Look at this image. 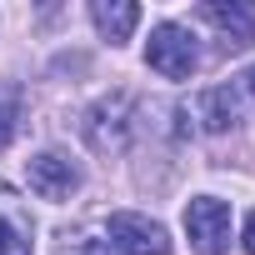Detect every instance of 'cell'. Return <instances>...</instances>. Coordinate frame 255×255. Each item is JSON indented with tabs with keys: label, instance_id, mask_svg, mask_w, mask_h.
<instances>
[{
	"label": "cell",
	"instance_id": "obj_6",
	"mask_svg": "<svg viewBox=\"0 0 255 255\" xmlns=\"http://www.w3.org/2000/svg\"><path fill=\"white\" fill-rule=\"evenodd\" d=\"M90 15H95L100 35L115 40V45H120V40H130V30L140 25V5H130V0H95Z\"/></svg>",
	"mask_w": 255,
	"mask_h": 255
},
{
	"label": "cell",
	"instance_id": "obj_11",
	"mask_svg": "<svg viewBox=\"0 0 255 255\" xmlns=\"http://www.w3.org/2000/svg\"><path fill=\"white\" fill-rule=\"evenodd\" d=\"M0 200H15V190H10V185H5V180H0Z\"/></svg>",
	"mask_w": 255,
	"mask_h": 255
},
{
	"label": "cell",
	"instance_id": "obj_9",
	"mask_svg": "<svg viewBox=\"0 0 255 255\" xmlns=\"http://www.w3.org/2000/svg\"><path fill=\"white\" fill-rule=\"evenodd\" d=\"M10 140H15V105L0 100V150H5Z\"/></svg>",
	"mask_w": 255,
	"mask_h": 255
},
{
	"label": "cell",
	"instance_id": "obj_10",
	"mask_svg": "<svg viewBox=\"0 0 255 255\" xmlns=\"http://www.w3.org/2000/svg\"><path fill=\"white\" fill-rule=\"evenodd\" d=\"M245 255H255V215L245 220Z\"/></svg>",
	"mask_w": 255,
	"mask_h": 255
},
{
	"label": "cell",
	"instance_id": "obj_4",
	"mask_svg": "<svg viewBox=\"0 0 255 255\" xmlns=\"http://www.w3.org/2000/svg\"><path fill=\"white\" fill-rule=\"evenodd\" d=\"M25 180H30V190H35L40 200H70V190L80 185L75 165H70L65 155H55V150H45V155L25 160Z\"/></svg>",
	"mask_w": 255,
	"mask_h": 255
},
{
	"label": "cell",
	"instance_id": "obj_8",
	"mask_svg": "<svg viewBox=\"0 0 255 255\" xmlns=\"http://www.w3.org/2000/svg\"><path fill=\"white\" fill-rule=\"evenodd\" d=\"M0 255H30V225L15 215H0Z\"/></svg>",
	"mask_w": 255,
	"mask_h": 255
},
{
	"label": "cell",
	"instance_id": "obj_3",
	"mask_svg": "<svg viewBox=\"0 0 255 255\" xmlns=\"http://www.w3.org/2000/svg\"><path fill=\"white\" fill-rule=\"evenodd\" d=\"M105 235H110V245L120 255H170L165 225L150 220V215H135V210H115L110 225H105Z\"/></svg>",
	"mask_w": 255,
	"mask_h": 255
},
{
	"label": "cell",
	"instance_id": "obj_1",
	"mask_svg": "<svg viewBox=\"0 0 255 255\" xmlns=\"http://www.w3.org/2000/svg\"><path fill=\"white\" fill-rule=\"evenodd\" d=\"M145 60H150V70H160L165 80H185V75L200 65V50H195V35H190L185 25L165 20V25H155V30H150Z\"/></svg>",
	"mask_w": 255,
	"mask_h": 255
},
{
	"label": "cell",
	"instance_id": "obj_7",
	"mask_svg": "<svg viewBox=\"0 0 255 255\" xmlns=\"http://www.w3.org/2000/svg\"><path fill=\"white\" fill-rule=\"evenodd\" d=\"M200 120H205V130L235 125V95H230V85H215V90L200 95Z\"/></svg>",
	"mask_w": 255,
	"mask_h": 255
},
{
	"label": "cell",
	"instance_id": "obj_12",
	"mask_svg": "<svg viewBox=\"0 0 255 255\" xmlns=\"http://www.w3.org/2000/svg\"><path fill=\"white\" fill-rule=\"evenodd\" d=\"M245 90H250V95H255V70H245Z\"/></svg>",
	"mask_w": 255,
	"mask_h": 255
},
{
	"label": "cell",
	"instance_id": "obj_2",
	"mask_svg": "<svg viewBox=\"0 0 255 255\" xmlns=\"http://www.w3.org/2000/svg\"><path fill=\"white\" fill-rule=\"evenodd\" d=\"M185 235L195 245V255H225L230 245V205L215 195H195L185 205Z\"/></svg>",
	"mask_w": 255,
	"mask_h": 255
},
{
	"label": "cell",
	"instance_id": "obj_5",
	"mask_svg": "<svg viewBox=\"0 0 255 255\" xmlns=\"http://www.w3.org/2000/svg\"><path fill=\"white\" fill-rule=\"evenodd\" d=\"M200 15L225 35V45H235V50L255 45V5H245V0H235V5H225V0H210Z\"/></svg>",
	"mask_w": 255,
	"mask_h": 255
}]
</instances>
